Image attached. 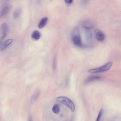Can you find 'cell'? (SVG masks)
Masks as SVG:
<instances>
[{
    "label": "cell",
    "instance_id": "obj_7",
    "mask_svg": "<svg viewBox=\"0 0 121 121\" xmlns=\"http://www.w3.org/2000/svg\"><path fill=\"white\" fill-rule=\"evenodd\" d=\"M11 8V6L8 4L5 6L2 9L0 14V17H2L7 14Z\"/></svg>",
    "mask_w": 121,
    "mask_h": 121
},
{
    "label": "cell",
    "instance_id": "obj_8",
    "mask_svg": "<svg viewBox=\"0 0 121 121\" xmlns=\"http://www.w3.org/2000/svg\"><path fill=\"white\" fill-rule=\"evenodd\" d=\"M93 25L92 22L88 20L84 21L82 24V26L84 29L89 30L92 27Z\"/></svg>",
    "mask_w": 121,
    "mask_h": 121
},
{
    "label": "cell",
    "instance_id": "obj_13",
    "mask_svg": "<svg viewBox=\"0 0 121 121\" xmlns=\"http://www.w3.org/2000/svg\"><path fill=\"white\" fill-rule=\"evenodd\" d=\"M21 11V9L20 8H18L16 9L14 11L13 16L15 18H17L20 15Z\"/></svg>",
    "mask_w": 121,
    "mask_h": 121
},
{
    "label": "cell",
    "instance_id": "obj_10",
    "mask_svg": "<svg viewBox=\"0 0 121 121\" xmlns=\"http://www.w3.org/2000/svg\"><path fill=\"white\" fill-rule=\"evenodd\" d=\"M100 77L98 76H93L88 77L85 80L84 83L86 84L93 81L97 80L100 79Z\"/></svg>",
    "mask_w": 121,
    "mask_h": 121
},
{
    "label": "cell",
    "instance_id": "obj_3",
    "mask_svg": "<svg viewBox=\"0 0 121 121\" xmlns=\"http://www.w3.org/2000/svg\"><path fill=\"white\" fill-rule=\"evenodd\" d=\"M72 33V40L73 44L77 46H81V39L79 29L77 28H75Z\"/></svg>",
    "mask_w": 121,
    "mask_h": 121
},
{
    "label": "cell",
    "instance_id": "obj_12",
    "mask_svg": "<svg viewBox=\"0 0 121 121\" xmlns=\"http://www.w3.org/2000/svg\"><path fill=\"white\" fill-rule=\"evenodd\" d=\"M85 30L86 39L88 42H91L92 40V33L89 29H85Z\"/></svg>",
    "mask_w": 121,
    "mask_h": 121
},
{
    "label": "cell",
    "instance_id": "obj_2",
    "mask_svg": "<svg viewBox=\"0 0 121 121\" xmlns=\"http://www.w3.org/2000/svg\"><path fill=\"white\" fill-rule=\"evenodd\" d=\"M112 65V62H109L100 67L91 69L88 71V72L91 73H94L105 72L109 70Z\"/></svg>",
    "mask_w": 121,
    "mask_h": 121
},
{
    "label": "cell",
    "instance_id": "obj_16",
    "mask_svg": "<svg viewBox=\"0 0 121 121\" xmlns=\"http://www.w3.org/2000/svg\"><path fill=\"white\" fill-rule=\"evenodd\" d=\"M39 92L38 91L36 92L32 97V100L33 101L36 100L39 96Z\"/></svg>",
    "mask_w": 121,
    "mask_h": 121
},
{
    "label": "cell",
    "instance_id": "obj_14",
    "mask_svg": "<svg viewBox=\"0 0 121 121\" xmlns=\"http://www.w3.org/2000/svg\"><path fill=\"white\" fill-rule=\"evenodd\" d=\"M52 111L54 113L57 114L60 112V109L58 106L56 104L54 105L53 107Z\"/></svg>",
    "mask_w": 121,
    "mask_h": 121
},
{
    "label": "cell",
    "instance_id": "obj_18",
    "mask_svg": "<svg viewBox=\"0 0 121 121\" xmlns=\"http://www.w3.org/2000/svg\"><path fill=\"white\" fill-rule=\"evenodd\" d=\"M28 121H33L32 117L31 116H29Z\"/></svg>",
    "mask_w": 121,
    "mask_h": 121
},
{
    "label": "cell",
    "instance_id": "obj_15",
    "mask_svg": "<svg viewBox=\"0 0 121 121\" xmlns=\"http://www.w3.org/2000/svg\"><path fill=\"white\" fill-rule=\"evenodd\" d=\"M103 112V110L101 109L100 110L95 121H100V118L102 115Z\"/></svg>",
    "mask_w": 121,
    "mask_h": 121
},
{
    "label": "cell",
    "instance_id": "obj_5",
    "mask_svg": "<svg viewBox=\"0 0 121 121\" xmlns=\"http://www.w3.org/2000/svg\"><path fill=\"white\" fill-rule=\"evenodd\" d=\"M94 34L96 39L98 41L102 42L105 38V36L104 33L100 30L96 29L94 31Z\"/></svg>",
    "mask_w": 121,
    "mask_h": 121
},
{
    "label": "cell",
    "instance_id": "obj_1",
    "mask_svg": "<svg viewBox=\"0 0 121 121\" xmlns=\"http://www.w3.org/2000/svg\"><path fill=\"white\" fill-rule=\"evenodd\" d=\"M56 101L67 106L72 111H74L75 109L74 104L72 101L68 98L63 96L59 97L57 98Z\"/></svg>",
    "mask_w": 121,
    "mask_h": 121
},
{
    "label": "cell",
    "instance_id": "obj_17",
    "mask_svg": "<svg viewBox=\"0 0 121 121\" xmlns=\"http://www.w3.org/2000/svg\"><path fill=\"white\" fill-rule=\"evenodd\" d=\"M73 1L72 0H65V1L67 4H71L73 2Z\"/></svg>",
    "mask_w": 121,
    "mask_h": 121
},
{
    "label": "cell",
    "instance_id": "obj_11",
    "mask_svg": "<svg viewBox=\"0 0 121 121\" xmlns=\"http://www.w3.org/2000/svg\"><path fill=\"white\" fill-rule=\"evenodd\" d=\"M41 36L40 32L37 30L34 31L31 34L32 38L34 39L38 40L39 39Z\"/></svg>",
    "mask_w": 121,
    "mask_h": 121
},
{
    "label": "cell",
    "instance_id": "obj_4",
    "mask_svg": "<svg viewBox=\"0 0 121 121\" xmlns=\"http://www.w3.org/2000/svg\"><path fill=\"white\" fill-rule=\"evenodd\" d=\"M1 36L0 39V43L2 41L6 36L8 31V27L5 23L2 24L0 27Z\"/></svg>",
    "mask_w": 121,
    "mask_h": 121
},
{
    "label": "cell",
    "instance_id": "obj_9",
    "mask_svg": "<svg viewBox=\"0 0 121 121\" xmlns=\"http://www.w3.org/2000/svg\"><path fill=\"white\" fill-rule=\"evenodd\" d=\"M48 19L47 17H45L42 18L38 24V27L40 29H41L44 27L47 24Z\"/></svg>",
    "mask_w": 121,
    "mask_h": 121
},
{
    "label": "cell",
    "instance_id": "obj_6",
    "mask_svg": "<svg viewBox=\"0 0 121 121\" xmlns=\"http://www.w3.org/2000/svg\"><path fill=\"white\" fill-rule=\"evenodd\" d=\"M13 41L12 39H9L5 40L1 44L0 47V51H2L6 49Z\"/></svg>",
    "mask_w": 121,
    "mask_h": 121
}]
</instances>
